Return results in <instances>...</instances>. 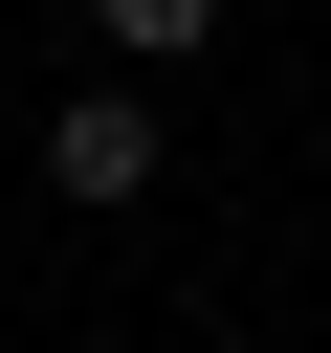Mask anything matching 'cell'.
I'll list each match as a JSON object with an SVG mask.
<instances>
[{"label":"cell","mask_w":331,"mask_h":353,"mask_svg":"<svg viewBox=\"0 0 331 353\" xmlns=\"http://www.w3.org/2000/svg\"><path fill=\"white\" fill-rule=\"evenodd\" d=\"M44 176H66V199H154V110H132V88H88V110L44 132Z\"/></svg>","instance_id":"6da1fadb"},{"label":"cell","mask_w":331,"mask_h":353,"mask_svg":"<svg viewBox=\"0 0 331 353\" xmlns=\"http://www.w3.org/2000/svg\"><path fill=\"white\" fill-rule=\"evenodd\" d=\"M88 44H132V66H199V44H221V0H88Z\"/></svg>","instance_id":"7a4b0ae2"}]
</instances>
